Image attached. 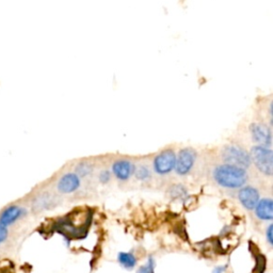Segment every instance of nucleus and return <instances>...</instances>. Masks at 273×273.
<instances>
[{
    "mask_svg": "<svg viewBox=\"0 0 273 273\" xmlns=\"http://www.w3.org/2000/svg\"><path fill=\"white\" fill-rule=\"evenodd\" d=\"M212 176L218 185L228 189L241 188L249 179L246 169L228 163L217 165L212 172Z\"/></svg>",
    "mask_w": 273,
    "mask_h": 273,
    "instance_id": "nucleus-1",
    "label": "nucleus"
},
{
    "mask_svg": "<svg viewBox=\"0 0 273 273\" xmlns=\"http://www.w3.org/2000/svg\"><path fill=\"white\" fill-rule=\"evenodd\" d=\"M80 187V179L77 174L67 173L58 183V190L61 193H72Z\"/></svg>",
    "mask_w": 273,
    "mask_h": 273,
    "instance_id": "nucleus-9",
    "label": "nucleus"
},
{
    "mask_svg": "<svg viewBox=\"0 0 273 273\" xmlns=\"http://www.w3.org/2000/svg\"><path fill=\"white\" fill-rule=\"evenodd\" d=\"M197 157L198 154L193 149H183L177 155L174 170L176 171L179 176H185L192 170L194 163L197 161Z\"/></svg>",
    "mask_w": 273,
    "mask_h": 273,
    "instance_id": "nucleus-4",
    "label": "nucleus"
},
{
    "mask_svg": "<svg viewBox=\"0 0 273 273\" xmlns=\"http://www.w3.org/2000/svg\"><path fill=\"white\" fill-rule=\"evenodd\" d=\"M133 175L136 179L144 181V180H148L152 177V172L148 165L140 164V165H138V167H134Z\"/></svg>",
    "mask_w": 273,
    "mask_h": 273,
    "instance_id": "nucleus-13",
    "label": "nucleus"
},
{
    "mask_svg": "<svg viewBox=\"0 0 273 273\" xmlns=\"http://www.w3.org/2000/svg\"><path fill=\"white\" fill-rule=\"evenodd\" d=\"M251 134H252L253 141L257 143V145L266 146V148H270L271 146V141H272L271 129L266 124H262V123L252 124Z\"/></svg>",
    "mask_w": 273,
    "mask_h": 273,
    "instance_id": "nucleus-6",
    "label": "nucleus"
},
{
    "mask_svg": "<svg viewBox=\"0 0 273 273\" xmlns=\"http://www.w3.org/2000/svg\"><path fill=\"white\" fill-rule=\"evenodd\" d=\"M134 165L128 160H118L112 165V173L120 180H127L133 175Z\"/></svg>",
    "mask_w": 273,
    "mask_h": 273,
    "instance_id": "nucleus-8",
    "label": "nucleus"
},
{
    "mask_svg": "<svg viewBox=\"0 0 273 273\" xmlns=\"http://www.w3.org/2000/svg\"><path fill=\"white\" fill-rule=\"evenodd\" d=\"M225 268H226V266H223V267H218V268H216V269H213L212 273H223L224 271H225Z\"/></svg>",
    "mask_w": 273,
    "mask_h": 273,
    "instance_id": "nucleus-20",
    "label": "nucleus"
},
{
    "mask_svg": "<svg viewBox=\"0 0 273 273\" xmlns=\"http://www.w3.org/2000/svg\"><path fill=\"white\" fill-rule=\"evenodd\" d=\"M238 199L246 209L253 210L259 201V192L256 188L252 186L241 187L238 193Z\"/></svg>",
    "mask_w": 273,
    "mask_h": 273,
    "instance_id": "nucleus-7",
    "label": "nucleus"
},
{
    "mask_svg": "<svg viewBox=\"0 0 273 273\" xmlns=\"http://www.w3.org/2000/svg\"><path fill=\"white\" fill-rule=\"evenodd\" d=\"M93 172V167L90 163H80L76 167V173L78 176H87Z\"/></svg>",
    "mask_w": 273,
    "mask_h": 273,
    "instance_id": "nucleus-15",
    "label": "nucleus"
},
{
    "mask_svg": "<svg viewBox=\"0 0 273 273\" xmlns=\"http://www.w3.org/2000/svg\"><path fill=\"white\" fill-rule=\"evenodd\" d=\"M110 179H111V173L109 171L105 170L100 173V181L102 184H108Z\"/></svg>",
    "mask_w": 273,
    "mask_h": 273,
    "instance_id": "nucleus-17",
    "label": "nucleus"
},
{
    "mask_svg": "<svg viewBox=\"0 0 273 273\" xmlns=\"http://www.w3.org/2000/svg\"><path fill=\"white\" fill-rule=\"evenodd\" d=\"M251 161L255 164V167L267 176H271L273 171V154L270 148L256 145L252 148L250 153Z\"/></svg>",
    "mask_w": 273,
    "mask_h": 273,
    "instance_id": "nucleus-3",
    "label": "nucleus"
},
{
    "mask_svg": "<svg viewBox=\"0 0 273 273\" xmlns=\"http://www.w3.org/2000/svg\"><path fill=\"white\" fill-rule=\"evenodd\" d=\"M255 213L258 219L270 221L273 218V203L271 199L259 200L255 206Z\"/></svg>",
    "mask_w": 273,
    "mask_h": 273,
    "instance_id": "nucleus-11",
    "label": "nucleus"
},
{
    "mask_svg": "<svg viewBox=\"0 0 273 273\" xmlns=\"http://www.w3.org/2000/svg\"><path fill=\"white\" fill-rule=\"evenodd\" d=\"M221 158L225 163L242 169H248L252 163L250 154L240 146L234 144L224 146L221 151Z\"/></svg>",
    "mask_w": 273,
    "mask_h": 273,
    "instance_id": "nucleus-2",
    "label": "nucleus"
},
{
    "mask_svg": "<svg viewBox=\"0 0 273 273\" xmlns=\"http://www.w3.org/2000/svg\"><path fill=\"white\" fill-rule=\"evenodd\" d=\"M176 155L172 150L161 152L154 159V171L158 175H167L175 169Z\"/></svg>",
    "mask_w": 273,
    "mask_h": 273,
    "instance_id": "nucleus-5",
    "label": "nucleus"
},
{
    "mask_svg": "<svg viewBox=\"0 0 273 273\" xmlns=\"http://www.w3.org/2000/svg\"><path fill=\"white\" fill-rule=\"evenodd\" d=\"M25 210L18 206H10L6 208L0 214V223L5 226H9L15 223L24 214Z\"/></svg>",
    "mask_w": 273,
    "mask_h": 273,
    "instance_id": "nucleus-10",
    "label": "nucleus"
},
{
    "mask_svg": "<svg viewBox=\"0 0 273 273\" xmlns=\"http://www.w3.org/2000/svg\"><path fill=\"white\" fill-rule=\"evenodd\" d=\"M272 234H273V225H272V224H270L268 230H267V233H266V237H267V240H268V242L270 243V245H273Z\"/></svg>",
    "mask_w": 273,
    "mask_h": 273,
    "instance_id": "nucleus-19",
    "label": "nucleus"
},
{
    "mask_svg": "<svg viewBox=\"0 0 273 273\" xmlns=\"http://www.w3.org/2000/svg\"><path fill=\"white\" fill-rule=\"evenodd\" d=\"M154 268H155V261L153 258H150L148 264L142 266L136 273H155Z\"/></svg>",
    "mask_w": 273,
    "mask_h": 273,
    "instance_id": "nucleus-16",
    "label": "nucleus"
},
{
    "mask_svg": "<svg viewBox=\"0 0 273 273\" xmlns=\"http://www.w3.org/2000/svg\"><path fill=\"white\" fill-rule=\"evenodd\" d=\"M170 196L174 199H184L187 197V190L181 185H174L170 188Z\"/></svg>",
    "mask_w": 273,
    "mask_h": 273,
    "instance_id": "nucleus-14",
    "label": "nucleus"
},
{
    "mask_svg": "<svg viewBox=\"0 0 273 273\" xmlns=\"http://www.w3.org/2000/svg\"><path fill=\"white\" fill-rule=\"evenodd\" d=\"M8 235H9L8 228L3 225V224L0 223V245H2V243H4L7 240Z\"/></svg>",
    "mask_w": 273,
    "mask_h": 273,
    "instance_id": "nucleus-18",
    "label": "nucleus"
},
{
    "mask_svg": "<svg viewBox=\"0 0 273 273\" xmlns=\"http://www.w3.org/2000/svg\"><path fill=\"white\" fill-rule=\"evenodd\" d=\"M118 260H119L120 264L123 267H125L126 269H132V268H134V266L136 264V259L133 256V254H131V253H125V252L119 253Z\"/></svg>",
    "mask_w": 273,
    "mask_h": 273,
    "instance_id": "nucleus-12",
    "label": "nucleus"
}]
</instances>
